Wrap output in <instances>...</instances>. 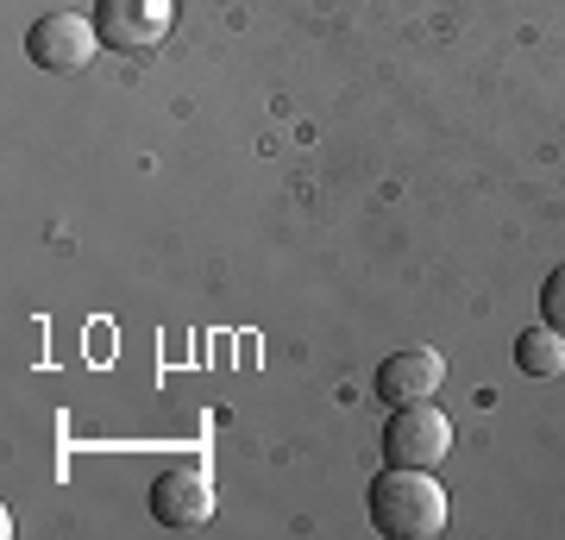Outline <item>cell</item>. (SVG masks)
<instances>
[{"mask_svg":"<svg viewBox=\"0 0 565 540\" xmlns=\"http://www.w3.org/2000/svg\"><path fill=\"white\" fill-rule=\"evenodd\" d=\"M371 528L390 540H434L446 534V490L427 478L422 465H390L371 478Z\"/></svg>","mask_w":565,"mask_h":540,"instance_id":"obj_1","label":"cell"},{"mask_svg":"<svg viewBox=\"0 0 565 540\" xmlns=\"http://www.w3.org/2000/svg\"><path fill=\"white\" fill-rule=\"evenodd\" d=\"M95 25H102L107 51L151 57L177 25V0H95Z\"/></svg>","mask_w":565,"mask_h":540,"instance_id":"obj_2","label":"cell"},{"mask_svg":"<svg viewBox=\"0 0 565 540\" xmlns=\"http://www.w3.org/2000/svg\"><path fill=\"white\" fill-rule=\"evenodd\" d=\"M95 51H102V25L82 20V13H44V20L25 32V57L39 63V70H51V76L88 70Z\"/></svg>","mask_w":565,"mask_h":540,"instance_id":"obj_3","label":"cell"},{"mask_svg":"<svg viewBox=\"0 0 565 540\" xmlns=\"http://www.w3.org/2000/svg\"><path fill=\"white\" fill-rule=\"evenodd\" d=\"M452 453V421L434 409V402H408V409H396L384 427V459L390 465H422V472H434V465Z\"/></svg>","mask_w":565,"mask_h":540,"instance_id":"obj_4","label":"cell"},{"mask_svg":"<svg viewBox=\"0 0 565 540\" xmlns=\"http://www.w3.org/2000/svg\"><path fill=\"white\" fill-rule=\"evenodd\" d=\"M440 383H446V359L434 346H415V352H390V359L377 364L371 390H377V402H390V409H408V402H434Z\"/></svg>","mask_w":565,"mask_h":540,"instance_id":"obj_5","label":"cell"},{"mask_svg":"<svg viewBox=\"0 0 565 540\" xmlns=\"http://www.w3.org/2000/svg\"><path fill=\"white\" fill-rule=\"evenodd\" d=\"M151 516L163 528H207L214 521V478H207L202 465H170L151 484Z\"/></svg>","mask_w":565,"mask_h":540,"instance_id":"obj_6","label":"cell"},{"mask_svg":"<svg viewBox=\"0 0 565 540\" xmlns=\"http://www.w3.org/2000/svg\"><path fill=\"white\" fill-rule=\"evenodd\" d=\"M515 364H522L527 378H559L565 371V333L559 327H527V333H515Z\"/></svg>","mask_w":565,"mask_h":540,"instance_id":"obj_7","label":"cell"},{"mask_svg":"<svg viewBox=\"0 0 565 540\" xmlns=\"http://www.w3.org/2000/svg\"><path fill=\"white\" fill-rule=\"evenodd\" d=\"M541 320L565 333V264L559 271H546V283H541Z\"/></svg>","mask_w":565,"mask_h":540,"instance_id":"obj_8","label":"cell"}]
</instances>
